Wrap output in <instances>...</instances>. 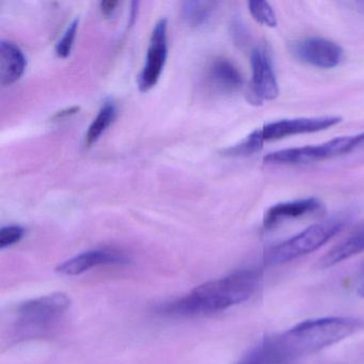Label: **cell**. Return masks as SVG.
I'll use <instances>...</instances> for the list:
<instances>
[{"mask_svg":"<svg viewBox=\"0 0 364 364\" xmlns=\"http://www.w3.org/2000/svg\"><path fill=\"white\" fill-rule=\"evenodd\" d=\"M71 306V298L65 293L27 300L16 308V330L22 336L48 331L67 314Z\"/></svg>","mask_w":364,"mask_h":364,"instance_id":"3957f363","label":"cell"},{"mask_svg":"<svg viewBox=\"0 0 364 364\" xmlns=\"http://www.w3.org/2000/svg\"><path fill=\"white\" fill-rule=\"evenodd\" d=\"M232 36H233L236 44H242V46L246 44L248 33H247L244 25L240 21H234L233 24H232Z\"/></svg>","mask_w":364,"mask_h":364,"instance_id":"7402d4cb","label":"cell"},{"mask_svg":"<svg viewBox=\"0 0 364 364\" xmlns=\"http://www.w3.org/2000/svg\"><path fill=\"white\" fill-rule=\"evenodd\" d=\"M118 5L119 3L116 0H106V1H102L100 6H101L102 14L105 16H109Z\"/></svg>","mask_w":364,"mask_h":364,"instance_id":"603a6c76","label":"cell"},{"mask_svg":"<svg viewBox=\"0 0 364 364\" xmlns=\"http://www.w3.org/2000/svg\"><path fill=\"white\" fill-rule=\"evenodd\" d=\"M321 208H323L321 202L316 198L312 197L282 202L268 208L264 216L263 225L266 230H272L285 221L315 214L319 212Z\"/></svg>","mask_w":364,"mask_h":364,"instance_id":"8fae6325","label":"cell"},{"mask_svg":"<svg viewBox=\"0 0 364 364\" xmlns=\"http://www.w3.org/2000/svg\"><path fill=\"white\" fill-rule=\"evenodd\" d=\"M364 144V133L345 137L334 138L317 146L285 149L270 153L264 157V161L274 165H297L314 163L347 154Z\"/></svg>","mask_w":364,"mask_h":364,"instance_id":"5b68a950","label":"cell"},{"mask_svg":"<svg viewBox=\"0 0 364 364\" xmlns=\"http://www.w3.org/2000/svg\"><path fill=\"white\" fill-rule=\"evenodd\" d=\"M208 86L223 95H230L240 90L242 77L238 68L227 58H216L212 61L206 72Z\"/></svg>","mask_w":364,"mask_h":364,"instance_id":"7c38bea8","label":"cell"},{"mask_svg":"<svg viewBox=\"0 0 364 364\" xmlns=\"http://www.w3.org/2000/svg\"><path fill=\"white\" fill-rule=\"evenodd\" d=\"M262 137L261 129H255L252 133L249 134L246 138L240 144L230 146L223 151V156L228 157H247L255 154L262 150L264 144Z\"/></svg>","mask_w":364,"mask_h":364,"instance_id":"e0dca14e","label":"cell"},{"mask_svg":"<svg viewBox=\"0 0 364 364\" xmlns=\"http://www.w3.org/2000/svg\"><path fill=\"white\" fill-rule=\"evenodd\" d=\"M261 282V272L242 269L196 287L191 293L157 309L166 316H196L213 314L242 304L252 297Z\"/></svg>","mask_w":364,"mask_h":364,"instance_id":"6da1fadb","label":"cell"},{"mask_svg":"<svg viewBox=\"0 0 364 364\" xmlns=\"http://www.w3.org/2000/svg\"><path fill=\"white\" fill-rule=\"evenodd\" d=\"M294 53L298 59L321 69H332L342 61V48L325 38L311 37L297 42Z\"/></svg>","mask_w":364,"mask_h":364,"instance_id":"9c48e42d","label":"cell"},{"mask_svg":"<svg viewBox=\"0 0 364 364\" xmlns=\"http://www.w3.org/2000/svg\"><path fill=\"white\" fill-rule=\"evenodd\" d=\"M357 293L360 297L364 298V280L362 281L361 284H360L359 287H358Z\"/></svg>","mask_w":364,"mask_h":364,"instance_id":"d4e9b609","label":"cell"},{"mask_svg":"<svg viewBox=\"0 0 364 364\" xmlns=\"http://www.w3.org/2000/svg\"><path fill=\"white\" fill-rule=\"evenodd\" d=\"M364 251V225L357 228L353 233L332 247L321 259L319 267L328 268L342 263Z\"/></svg>","mask_w":364,"mask_h":364,"instance_id":"5bb4252c","label":"cell"},{"mask_svg":"<svg viewBox=\"0 0 364 364\" xmlns=\"http://www.w3.org/2000/svg\"><path fill=\"white\" fill-rule=\"evenodd\" d=\"M167 26V20L161 18L153 28L146 63L138 76V87L142 92L157 84L165 67L168 54Z\"/></svg>","mask_w":364,"mask_h":364,"instance_id":"52a82bcc","label":"cell"},{"mask_svg":"<svg viewBox=\"0 0 364 364\" xmlns=\"http://www.w3.org/2000/svg\"><path fill=\"white\" fill-rule=\"evenodd\" d=\"M129 262V257L121 251L107 248L93 249L59 264L56 272L63 276H80L97 266L123 265Z\"/></svg>","mask_w":364,"mask_h":364,"instance_id":"30bf717a","label":"cell"},{"mask_svg":"<svg viewBox=\"0 0 364 364\" xmlns=\"http://www.w3.org/2000/svg\"><path fill=\"white\" fill-rule=\"evenodd\" d=\"M344 227L338 219L310 225L297 235L270 248L265 255L267 265H281L309 255L333 238Z\"/></svg>","mask_w":364,"mask_h":364,"instance_id":"277c9868","label":"cell"},{"mask_svg":"<svg viewBox=\"0 0 364 364\" xmlns=\"http://www.w3.org/2000/svg\"><path fill=\"white\" fill-rule=\"evenodd\" d=\"M116 114L117 109L114 104L112 102H105V104L100 109L97 118L91 123L88 132H87V146H91L95 142L97 141V139L101 137L102 134L114 122Z\"/></svg>","mask_w":364,"mask_h":364,"instance_id":"2e32d148","label":"cell"},{"mask_svg":"<svg viewBox=\"0 0 364 364\" xmlns=\"http://www.w3.org/2000/svg\"><path fill=\"white\" fill-rule=\"evenodd\" d=\"M78 27V18L73 20V22L68 26L63 33L61 39L59 40L56 46L57 56L60 58H67L71 53L72 46H73L74 39H75L76 31Z\"/></svg>","mask_w":364,"mask_h":364,"instance_id":"ffe728a7","label":"cell"},{"mask_svg":"<svg viewBox=\"0 0 364 364\" xmlns=\"http://www.w3.org/2000/svg\"><path fill=\"white\" fill-rule=\"evenodd\" d=\"M248 7L251 16L259 24L272 27V28H274L278 25L276 14L267 1H263V0L249 1Z\"/></svg>","mask_w":364,"mask_h":364,"instance_id":"ac0fdd59","label":"cell"},{"mask_svg":"<svg viewBox=\"0 0 364 364\" xmlns=\"http://www.w3.org/2000/svg\"><path fill=\"white\" fill-rule=\"evenodd\" d=\"M26 68L22 50L14 42H0V84L4 87L20 80Z\"/></svg>","mask_w":364,"mask_h":364,"instance_id":"4fadbf2b","label":"cell"},{"mask_svg":"<svg viewBox=\"0 0 364 364\" xmlns=\"http://www.w3.org/2000/svg\"><path fill=\"white\" fill-rule=\"evenodd\" d=\"M251 68L252 80L248 90L249 102L255 105H261L263 102L277 99L279 95L278 80L266 48H257L253 50Z\"/></svg>","mask_w":364,"mask_h":364,"instance_id":"8992f818","label":"cell"},{"mask_svg":"<svg viewBox=\"0 0 364 364\" xmlns=\"http://www.w3.org/2000/svg\"><path fill=\"white\" fill-rule=\"evenodd\" d=\"M342 121L340 117H317V118L284 119L264 125L261 129L264 141H274L301 134L325 131Z\"/></svg>","mask_w":364,"mask_h":364,"instance_id":"ba28073f","label":"cell"},{"mask_svg":"<svg viewBox=\"0 0 364 364\" xmlns=\"http://www.w3.org/2000/svg\"><path fill=\"white\" fill-rule=\"evenodd\" d=\"M24 234V228L21 225H12L1 228L0 230V248L6 249L18 244L22 240Z\"/></svg>","mask_w":364,"mask_h":364,"instance_id":"44dd1931","label":"cell"},{"mask_svg":"<svg viewBox=\"0 0 364 364\" xmlns=\"http://www.w3.org/2000/svg\"><path fill=\"white\" fill-rule=\"evenodd\" d=\"M237 364H278L267 340L249 351Z\"/></svg>","mask_w":364,"mask_h":364,"instance_id":"d6986e66","label":"cell"},{"mask_svg":"<svg viewBox=\"0 0 364 364\" xmlns=\"http://www.w3.org/2000/svg\"><path fill=\"white\" fill-rule=\"evenodd\" d=\"M217 5L218 4L214 1H184L182 9L183 18L191 26H202L210 20Z\"/></svg>","mask_w":364,"mask_h":364,"instance_id":"9a60e30c","label":"cell"},{"mask_svg":"<svg viewBox=\"0 0 364 364\" xmlns=\"http://www.w3.org/2000/svg\"><path fill=\"white\" fill-rule=\"evenodd\" d=\"M80 110V107L78 106H73V107L67 108V109L60 110V112H56L55 116L53 117V119H63L65 118V117L71 116V114H76Z\"/></svg>","mask_w":364,"mask_h":364,"instance_id":"cb8c5ba5","label":"cell"},{"mask_svg":"<svg viewBox=\"0 0 364 364\" xmlns=\"http://www.w3.org/2000/svg\"><path fill=\"white\" fill-rule=\"evenodd\" d=\"M364 329L363 319L331 316L309 319L277 338H268L277 363L316 353Z\"/></svg>","mask_w":364,"mask_h":364,"instance_id":"7a4b0ae2","label":"cell"}]
</instances>
